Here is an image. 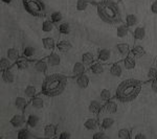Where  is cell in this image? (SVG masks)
<instances>
[{
  "label": "cell",
  "instance_id": "d4e9b609",
  "mask_svg": "<svg viewBox=\"0 0 157 139\" xmlns=\"http://www.w3.org/2000/svg\"><path fill=\"white\" fill-rule=\"evenodd\" d=\"M2 81L6 84H13L15 82V74L11 69L2 71Z\"/></svg>",
  "mask_w": 157,
  "mask_h": 139
},
{
  "label": "cell",
  "instance_id": "d6986e66",
  "mask_svg": "<svg viewBox=\"0 0 157 139\" xmlns=\"http://www.w3.org/2000/svg\"><path fill=\"white\" fill-rule=\"evenodd\" d=\"M110 74L114 77H121L123 75V66L120 63L112 64L110 67Z\"/></svg>",
  "mask_w": 157,
  "mask_h": 139
},
{
  "label": "cell",
  "instance_id": "bcb514c9",
  "mask_svg": "<svg viewBox=\"0 0 157 139\" xmlns=\"http://www.w3.org/2000/svg\"><path fill=\"white\" fill-rule=\"evenodd\" d=\"M150 9H151V12L153 13V14H156L157 15V0H155V1H153L151 3Z\"/></svg>",
  "mask_w": 157,
  "mask_h": 139
},
{
  "label": "cell",
  "instance_id": "f907efd6",
  "mask_svg": "<svg viewBox=\"0 0 157 139\" xmlns=\"http://www.w3.org/2000/svg\"><path fill=\"white\" fill-rule=\"evenodd\" d=\"M154 64H155V67L157 68V60L155 61V63H154Z\"/></svg>",
  "mask_w": 157,
  "mask_h": 139
},
{
  "label": "cell",
  "instance_id": "b9f144b4",
  "mask_svg": "<svg viewBox=\"0 0 157 139\" xmlns=\"http://www.w3.org/2000/svg\"><path fill=\"white\" fill-rule=\"evenodd\" d=\"M147 77H148V80L149 81L157 80V68L155 66L149 68L148 72H147Z\"/></svg>",
  "mask_w": 157,
  "mask_h": 139
},
{
  "label": "cell",
  "instance_id": "2e32d148",
  "mask_svg": "<svg viewBox=\"0 0 157 139\" xmlns=\"http://www.w3.org/2000/svg\"><path fill=\"white\" fill-rule=\"evenodd\" d=\"M57 136V126L49 123L44 127V137L55 138Z\"/></svg>",
  "mask_w": 157,
  "mask_h": 139
},
{
  "label": "cell",
  "instance_id": "603a6c76",
  "mask_svg": "<svg viewBox=\"0 0 157 139\" xmlns=\"http://www.w3.org/2000/svg\"><path fill=\"white\" fill-rule=\"evenodd\" d=\"M131 54L134 58H141L146 54V49L141 45H134L131 48Z\"/></svg>",
  "mask_w": 157,
  "mask_h": 139
},
{
  "label": "cell",
  "instance_id": "f35d334b",
  "mask_svg": "<svg viewBox=\"0 0 157 139\" xmlns=\"http://www.w3.org/2000/svg\"><path fill=\"white\" fill-rule=\"evenodd\" d=\"M131 136V131L127 128H123L118 131V138L121 139H130Z\"/></svg>",
  "mask_w": 157,
  "mask_h": 139
},
{
  "label": "cell",
  "instance_id": "277c9868",
  "mask_svg": "<svg viewBox=\"0 0 157 139\" xmlns=\"http://www.w3.org/2000/svg\"><path fill=\"white\" fill-rule=\"evenodd\" d=\"M24 9L30 16L43 18L46 16V7L42 0H22Z\"/></svg>",
  "mask_w": 157,
  "mask_h": 139
},
{
  "label": "cell",
  "instance_id": "30bf717a",
  "mask_svg": "<svg viewBox=\"0 0 157 139\" xmlns=\"http://www.w3.org/2000/svg\"><path fill=\"white\" fill-rule=\"evenodd\" d=\"M14 105L17 110L23 112V111L26 109L27 105H29V100L25 97H22V96H18V97H16V100H15Z\"/></svg>",
  "mask_w": 157,
  "mask_h": 139
},
{
  "label": "cell",
  "instance_id": "e0dca14e",
  "mask_svg": "<svg viewBox=\"0 0 157 139\" xmlns=\"http://www.w3.org/2000/svg\"><path fill=\"white\" fill-rule=\"evenodd\" d=\"M89 69L91 73H93V74H95V75H98V74H102L104 72V70H105V68H104L102 62L98 61V62H93L92 64L90 65Z\"/></svg>",
  "mask_w": 157,
  "mask_h": 139
},
{
  "label": "cell",
  "instance_id": "4fadbf2b",
  "mask_svg": "<svg viewBox=\"0 0 157 139\" xmlns=\"http://www.w3.org/2000/svg\"><path fill=\"white\" fill-rule=\"evenodd\" d=\"M10 123H11V126L13 128L19 129V128H22V126L25 123V121H24L23 116H22L21 114H16L11 118Z\"/></svg>",
  "mask_w": 157,
  "mask_h": 139
},
{
  "label": "cell",
  "instance_id": "74e56055",
  "mask_svg": "<svg viewBox=\"0 0 157 139\" xmlns=\"http://www.w3.org/2000/svg\"><path fill=\"white\" fill-rule=\"evenodd\" d=\"M111 97H112V93H111L110 90L103 89L100 92V98L103 100V102H108V100H111Z\"/></svg>",
  "mask_w": 157,
  "mask_h": 139
},
{
  "label": "cell",
  "instance_id": "8992f818",
  "mask_svg": "<svg viewBox=\"0 0 157 139\" xmlns=\"http://www.w3.org/2000/svg\"><path fill=\"white\" fill-rule=\"evenodd\" d=\"M103 107L104 106L98 102V100H91L89 103V105H88V111H89L91 114L98 115V114H100L101 111L103 110Z\"/></svg>",
  "mask_w": 157,
  "mask_h": 139
},
{
  "label": "cell",
  "instance_id": "8d00e7d4",
  "mask_svg": "<svg viewBox=\"0 0 157 139\" xmlns=\"http://www.w3.org/2000/svg\"><path fill=\"white\" fill-rule=\"evenodd\" d=\"M50 20L54 22L55 24H60V22H62L63 20V15L61 12H58V11H55L50 14Z\"/></svg>",
  "mask_w": 157,
  "mask_h": 139
},
{
  "label": "cell",
  "instance_id": "1f68e13d",
  "mask_svg": "<svg viewBox=\"0 0 157 139\" xmlns=\"http://www.w3.org/2000/svg\"><path fill=\"white\" fill-rule=\"evenodd\" d=\"M39 122H40L39 117H38L37 115H35V114H30V115H29V117H27V119H26L27 126H29V128H32V129L37 128V127H38V125H39Z\"/></svg>",
  "mask_w": 157,
  "mask_h": 139
},
{
  "label": "cell",
  "instance_id": "ba28073f",
  "mask_svg": "<svg viewBox=\"0 0 157 139\" xmlns=\"http://www.w3.org/2000/svg\"><path fill=\"white\" fill-rule=\"evenodd\" d=\"M112 54H111V50H109L107 48H102L98 50V61L102 63H107L108 61H110Z\"/></svg>",
  "mask_w": 157,
  "mask_h": 139
},
{
  "label": "cell",
  "instance_id": "7c38bea8",
  "mask_svg": "<svg viewBox=\"0 0 157 139\" xmlns=\"http://www.w3.org/2000/svg\"><path fill=\"white\" fill-rule=\"evenodd\" d=\"M115 47H116V50H117L118 54L121 55H123L124 58L128 57V55L131 54V48L127 43H118V44H116Z\"/></svg>",
  "mask_w": 157,
  "mask_h": 139
},
{
  "label": "cell",
  "instance_id": "7a4b0ae2",
  "mask_svg": "<svg viewBox=\"0 0 157 139\" xmlns=\"http://www.w3.org/2000/svg\"><path fill=\"white\" fill-rule=\"evenodd\" d=\"M143 89V82L136 79H127L115 90V98L121 103H130L138 97Z\"/></svg>",
  "mask_w": 157,
  "mask_h": 139
},
{
  "label": "cell",
  "instance_id": "681fc988",
  "mask_svg": "<svg viewBox=\"0 0 157 139\" xmlns=\"http://www.w3.org/2000/svg\"><path fill=\"white\" fill-rule=\"evenodd\" d=\"M2 2H4V3H6V4H11L13 2V0H2Z\"/></svg>",
  "mask_w": 157,
  "mask_h": 139
},
{
  "label": "cell",
  "instance_id": "f1b7e54d",
  "mask_svg": "<svg viewBox=\"0 0 157 139\" xmlns=\"http://www.w3.org/2000/svg\"><path fill=\"white\" fill-rule=\"evenodd\" d=\"M114 126V119L112 117H104L100 123V127L103 130H109Z\"/></svg>",
  "mask_w": 157,
  "mask_h": 139
},
{
  "label": "cell",
  "instance_id": "6da1fadb",
  "mask_svg": "<svg viewBox=\"0 0 157 139\" xmlns=\"http://www.w3.org/2000/svg\"><path fill=\"white\" fill-rule=\"evenodd\" d=\"M97 13L100 19L107 24L115 25L123 22L118 3L113 0H102L97 4Z\"/></svg>",
  "mask_w": 157,
  "mask_h": 139
},
{
  "label": "cell",
  "instance_id": "ab89813d",
  "mask_svg": "<svg viewBox=\"0 0 157 139\" xmlns=\"http://www.w3.org/2000/svg\"><path fill=\"white\" fill-rule=\"evenodd\" d=\"M35 54V50L32 46H25L23 48V51H22V55L26 59H32Z\"/></svg>",
  "mask_w": 157,
  "mask_h": 139
},
{
  "label": "cell",
  "instance_id": "ee69618b",
  "mask_svg": "<svg viewBox=\"0 0 157 139\" xmlns=\"http://www.w3.org/2000/svg\"><path fill=\"white\" fill-rule=\"evenodd\" d=\"M106 137H107V136H106V134L104 133L103 131H98V132H95L92 135L93 139H103V138H106Z\"/></svg>",
  "mask_w": 157,
  "mask_h": 139
},
{
  "label": "cell",
  "instance_id": "c3c4849f",
  "mask_svg": "<svg viewBox=\"0 0 157 139\" xmlns=\"http://www.w3.org/2000/svg\"><path fill=\"white\" fill-rule=\"evenodd\" d=\"M147 136L145 134H141V133H138L136 135H134V139H146Z\"/></svg>",
  "mask_w": 157,
  "mask_h": 139
},
{
  "label": "cell",
  "instance_id": "83f0119b",
  "mask_svg": "<svg viewBox=\"0 0 157 139\" xmlns=\"http://www.w3.org/2000/svg\"><path fill=\"white\" fill-rule=\"evenodd\" d=\"M24 95L29 100H32L33 98L37 95V88L33 85L27 86V87L24 89Z\"/></svg>",
  "mask_w": 157,
  "mask_h": 139
},
{
  "label": "cell",
  "instance_id": "44dd1931",
  "mask_svg": "<svg viewBox=\"0 0 157 139\" xmlns=\"http://www.w3.org/2000/svg\"><path fill=\"white\" fill-rule=\"evenodd\" d=\"M146 37V28L144 26H137L133 30V38L137 41H141Z\"/></svg>",
  "mask_w": 157,
  "mask_h": 139
},
{
  "label": "cell",
  "instance_id": "836d02e7",
  "mask_svg": "<svg viewBox=\"0 0 157 139\" xmlns=\"http://www.w3.org/2000/svg\"><path fill=\"white\" fill-rule=\"evenodd\" d=\"M13 66V61H11L9 58H2L0 61V68H1V72L6 71L7 69H11Z\"/></svg>",
  "mask_w": 157,
  "mask_h": 139
},
{
  "label": "cell",
  "instance_id": "f6af8a7d",
  "mask_svg": "<svg viewBox=\"0 0 157 139\" xmlns=\"http://www.w3.org/2000/svg\"><path fill=\"white\" fill-rule=\"evenodd\" d=\"M59 138L60 139H69V138H71V134L68 133V132H65V131H64V132L60 133Z\"/></svg>",
  "mask_w": 157,
  "mask_h": 139
},
{
  "label": "cell",
  "instance_id": "8fae6325",
  "mask_svg": "<svg viewBox=\"0 0 157 139\" xmlns=\"http://www.w3.org/2000/svg\"><path fill=\"white\" fill-rule=\"evenodd\" d=\"M77 85L78 87H80L81 89H85L89 86V83H90V80H89V77H88L86 73H83V74L78 75L77 77Z\"/></svg>",
  "mask_w": 157,
  "mask_h": 139
},
{
  "label": "cell",
  "instance_id": "ac0fdd59",
  "mask_svg": "<svg viewBox=\"0 0 157 139\" xmlns=\"http://www.w3.org/2000/svg\"><path fill=\"white\" fill-rule=\"evenodd\" d=\"M71 48H72L71 43L69 41H67V40H62V41H59L57 43V49L59 50L60 52H63V54L69 51Z\"/></svg>",
  "mask_w": 157,
  "mask_h": 139
},
{
  "label": "cell",
  "instance_id": "4316f807",
  "mask_svg": "<svg viewBox=\"0 0 157 139\" xmlns=\"http://www.w3.org/2000/svg\"><path fill=\"white\" fill-rule=\"evenodd\" d=\"M129 35V27L126 24H120L116 27V36L121 39L126 38Z\"/></svg>",
  "mask_w": 157,
  "mask_h": 139
},
{
  "label": "cell",
  "instance_id": "cb8c5ba5",
  "mask_svg": "<svg viewBox=\"0 0 157 139\" xmlns=\"http://www.w3.org/2000/svg\"><path fill=\"white\" fill-rule=\"evenodd\" d=\"M95 60L94 54L91 51H86L82 54V62L84 63L86 66H90Z\"/></svg>",
  "mask_w": 157,
  "mask_h": 139
},
{
  "label": "cell",
  "instance_id": "816d5d0a",
  "mask_svg": "<svg viewBox=\"0 0 157 139\" xmlns=\"http://www.w3.org/2000/svg\"><path fill=\"white\" fill-rule=\"evenodd\" d=\"M86 1H88V2H89V1H91V0H86Z\"/></svg>",
  "mask_w": 157,
  "mask_h": 139
},
{
  "label": "cell",
  "instance_id": "4dcf8cb0",
  "mask_svg": "<svg viewBox=\"0 0 157 139\" xmlns=\"http://www.w3.org/2000/svg\"><path fill=\"white\" fill-rule=\"evenodd\" d=\"M138 23V19L137 17L134 14H128L125 18V24L130 28V27H134L135 25H137Z\"/></svg>",
  "mask_w": 157,
  "mask_h": 139
},
{
  "label": "cell",
  "instance_id": "5b68a950",
  "mask_svg": "<svg viewBox=\"0 0 157 139\" xmlns=\"http://www.w3.org/2000/svg\"><path fill=\"white\" fill-rule=\"evenodd\" d=\"M45 60H46V62L49 67H56V66H59L61 64V57L59 55V54L54 52V51L50 52Z\"/></svg>",
  "mask_w": 157,
  "mask_h": 139
},
{
  "label": "cell",
  "instance_id": "484cf974",
  "mask_svg": "<svg viewBox=\"0 0 157 139\" xmlns=\"http://www.w3.org/2000/svg\"><path fill=\"white\" fill-rule=\"evenodd\" d=\"M15 66H16L17 69L19 70H25L29 67V59L26 58H19L18 60L15 62Z\"/></svg>",
  "mask_w": 157,
  "mask_h": 139
},
{
  "label": "cell",
  "instance_id": "d590c367",
  "mask_svg": "<svg viewBox=\"0 0 157 139\" xmlns=\"http://www.w3.org/2000/svg\"><path fill=\"white\" fill-rule=\"evenodd\" d=\"M58 30L62 35H69L70 32H71V27H70V25L67 22H62L58 26Z\"/></svg>",
  "mask_w": 157,
  "mask_h": 139
},
{
  "label": "cell",
  "instance_id": "ffe728a7",
  "mask_svg": "<svg viewBox=\"0 0 157 139\" xmlns=\"http://www.w3.org/2000/svg\"><path fill=\"white\" fill-rule=\"evenodd\" d=\"M35 70L38 72H41V73H44L46 72L47 68H48V64H47L46 60H38L35 62Z\"/></svg>",
  "mask_w": 157,
  "mask_h": 139
},
{
  "label": "cell",
  "instance_id": "9a60e30c",
  "mask_svg": "<svg viewBox=\"0 0 157 139\" xmlns=\"http://www.w3.org/2000/svg\"><path fill=\"white\" fill-rule=\"evenodd\" d=\"M98 120L97 118L89 117L84 121V128L88 131H95L98 128Z\"/></svg>",
  "mask_w": 157,
  "mask_h": 139
},
{
  "label": "cell",
  "instance_id": "7bdbcfd3",
  "mask_svg": "<svg viewBox=\"0 0 157 139\" xmlns=\"http://www.w3.org/2000/svg\"><path fill=\"white\" fill-rule=\"evenodd\" d=\"M75 7H77V11L78 12H84L88 7V1H86V0H78Z\"/></svg>",
  "mask_w": 157,
  "mask_h": 139
},
{
  "label": "cell",
  "instance_id": "7402d4cb",
  "mask_svg": "<svg viewBox=\"0 0 157 139\" xmlns=\"http://www.w3.org/2000/svg\"><path fill=\"white\" fill-rule=\"evenodd\" d=\"M123 65L125 67V69L127 70H133L136 67V61L134 60V57H126L123 61Z\"/></svg>",
  "mask_w": 157,
  "mask_h": 139
},
{
  "label": "cell",
  "instance_id": "52a82bcc",
  "mask_svg": "<svg viewBox=\"0 0 157 139\" xmlns=\"http://www.w3.org/2000/svg\"><path fill=\"white\" fill-rule=\"evenodd\" d=\"M42 45L46 50L48 51H54L55 48H57V43L55 39L52 37H44L42 39Z\"/></svg>",
  "mask_w": 157,
  "mask_h": 139
},
{
  "label": "cell",
  "instance_id": "3957f363",
  "mask_svg": "<svg viewBox=\"0 0 157 139\" xmlns=\"http://www.w3.org/2000/svg\"><path fill=\"white\" fill-rule=\"evenodd\" d=\"M68 77L61 73H52L47 75L41 86V93L47 97L59 96L66 89Z\"/></svg>",
  "mask_w": 157,
  "mask_h": 139
},
{
  "label": "cell",
  "instance_id": "7dc6e473",
  "mask_svg": "<svg viewBox=\"0 0 157 139\" xmlns=\"http://www.w3.org/2000/svg\"><path fill=\"white\" fill-rule=\"evenodd\" d=\"M151 89H152V91H153L154 93H156V94H157V80L152 81Z\"/></svg>",
  "mask_w": 157,
  "mask_h": 139
},
{
  "label": "cell",
  "instance_id": "e575fe53",
  "mask_svg": "<svg viewBox=\"0 0 157 139\" xmlns=\"http://www.w3.org/2000/svg\"><path fill=\"white\" fill-rule=\"evenodd\" d=\"M30 103H32L33 108L38 109V110L42 109V108L44 107V100H43V98L39 97V96H35L32 100H30Z\"/></svg>",
  "mask_w": 157,
  "mask_h": 139
},
{
  "label": "cell",
  "instance_id": "f546056e",
  "mask_svg": "<svg viewBox=\"0 0 157 139\" xmlns=\"http://www.w3.org/2000/svg\"><path fill=\"white\" fill-rule=\"evenodd\" d=\"M6 57L11 61H13V62H16L20 58V51L17 48L11 47V48H9L6 50Z\"/></svg>",
  "mask_w": 157,
  "mask_h": 139
},
{
  "label": "cell",
  "instance_id": "5bb4252c",
  "mask_svg": "<svg viewBox=\"0 0 157 139\" xmlns=\"http://www.w3.org/2000/svg\"><path fill=\"white\" fill-rule=\"evenodd\" d=\"M86 71V65L84 63L81 61V62H77L75 63V65H73L72 67V75L73 77H78V75L83 74V73H85Z\"/></svg>",
  "mask_w": 157,
  "mask_h": 139
},
{
  "label": "cell",
  "instance_id": "d6a6232c",
  "mask_svg": "<svg viewBox=\"0 0 157 139\" xmlns=\"http://www.w3.org/2000/svg\"><path fill=\"white\" fill-rule=\"evenodd\" d=\"M55 29V23L50 19H45L42 23V30L44 32H52Z\"/></svg>",
  "mask_w": 157,
  "mask_h": 139
},
{
  "label": "cell",
  "instance_id": "60d3db41",
  "mask_svg": "<svg viewBox=\"0 0 157 139\" xmlns=\"http://www.w3.org/2000/svg\"><path fill=\"white\" fill-rule=\"evenodd\" d=\"M17 137L19 139H29L30 137V133H29V129H26V128L20 129L18 131V133H17Z\"/></svg>",
  "mask_w": 157,
  "mask_h": 139
},
{
  "label": "cell",
  "instance_id": "9c48e42d",
  "mask_svg": "<svg viewBox=\"0 0 157 139\" xmlns=\"http://www.w3.org/2000/svg\"><path fill=\"white\" fill-rule=\"evenodd\" d=\"M103 110L105 111V112L109 113V114H114V113L117 112L118 106H117V103H116V102L110 100H108V102H105Z\"/></svg>",
  "mask_w": 157,
  "mask_h": 139
}]
</instances>
